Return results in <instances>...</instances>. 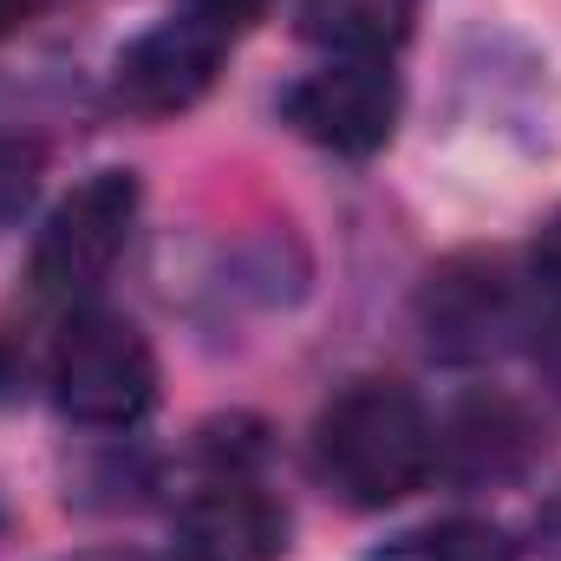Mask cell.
<instances>
[{
	"label": "cell",
	"mask_w": 561,
	"mask_h": 561,
	"mask_svg": "<svg viewBox=\"0 0 561 561\" xmlns=\"http://www.w3.org/2000/svg\"><path fill=\"white\" fill-rule=\"evenodd\" d=\"M320 477L353 510H392L437 477V424L399 379H353L313 424Z\"/></svg>",
	"instance_id": "1"
},
{
	"label": "cell",
	"mask_w": 561,
	"mask_h": 561,
	"mask_svg": "<svg viewBox=\"0 0 561 561\" xmlns=\"http://www.w3.org/2000/svg\"><path fill=\"white\" fill-rule=\"evenodd\" d=\"M53 405L85 431H125L157 405V353L138 320L112 307H72L53 366H46Z\"/></svg>",
	"instance_id": "2"
},
{
	"label": "cell",
	"mask_w": 561,
	"mask_h": 561,
	"mask_svg": "<svg viewBox=\"0 0 561 561\" xmlns=\"http://www.w3.org/2000/svg\"><path fill=\"white\" fill-rule=\"evenodd\" d=\"M138 176L131 170H92L39 229L33 242V287L46 300H66V307H85L131 242V222H138Z\"/></svg>",
	"instance_id": "3"
},
{
	"label": "cell",
	"mask_w": 561,
	"mask_h": 561,
	"mask_svg": "<svg viewBox=\"0 0 561 561\" xmlns=\"http://www.w3.org/2000/svg\"><path fill=\"white\" fill-rule=\"evenodd\" d=\"M399 79L379 59H327L320 72L287 85L280 118L333 157H373L399 131Z\"/></svg>",
	"instance_id": "4"
},
{
	"label": "cell",
	"mask_w": 561,
	"mask_h": 561,
	"mask_svg": "<svg viewBox=\"0 0 561 561\" xmlns=\"http://www.w3.org/2000/svg\"><path fill=\"white\" fill-rule=\"evenodd\" d=\"M419 320L437 359H490L523 327V287L503 255H457L424 280Z\"/></svg>",
	"instance_id": "5"
},
{
	"label": "cell",
	"mask_w": 561,
	"mask_h": 561,
	"mask_svg": "<svg viewBox=\"0 0 561 561\" xmlns=\"http://www.w3.org/2000/svg\"><path fill=\"white\" fill-rule=\"evenodd\" d=\"M222 53H229L222 33H209V26L190 20V13H170V20H157L150 33H138V39L118 53L112 92H118V105L138 112V118H176V112H190V105L216 85Z\"/></svg>",
	"instance_id": "6"
},
{
	"label": "cell",
	"mask_w": 561,
	"mask_h": 561,
	"mask_svg": "<svg viewBox=\"0 0 561 561\" xmlns=\"http://www.w3.org/2000/svg\"><path fill=\"white\" fill-rule=\"evenodd\" d=\"M183 561H280L287 510L249 477H216L176 510Z\"/></svg>",
	"instance_id": "7"
},
{
	"label": "cell",
	"mask_w": 561,
	"mask_h": 561,
	"mask_svg": "<svg viewBox=\"0 0 561 561\" xmlns=\"http://www.w3.org/2000/svg\"><path fill=\"white\" fill-rule=\"evenodd\" d=\"M529 457H536V424L503 392H477L450 412V424H437V470H450L457 483H503Z\"/></svg>",
	"instance_id": "8"
},
{
	"label": "cell",
	"mask_w": 561,
	"mask_h": 561,
	"mask_svg": "<svg viewBox=\"0 0 561 561\" xmlns=\"http://www.w3.org/2000/svg\"><path fill=\"white\" fill-rule=\"evenodd\" d=\"M294 33L327 59H392L412 39V0H300Z\"/></svg>",
	"instance_id": "9"
},
{
	"label": "cell",
	"mask_w": 561,
	"mask_h": 561,
	"mask_svg": "<svg viewBox=\"0 0 561 561\" xmlns=\"http://www.w3.org/2000/svg\"><path fill=\"white\" fill-rule=\"evenodd\" d=\"M366 561H516V542L496 529V523H477V516H457V523H431L412 529L386 549H373Z\"/></svg>",
	"instance_id": "10"
},
{
	"label": "cell",
	"mask_w": 561,
	"mask_h": 561,
	"mask_svg": "<svg viewBox=\"0 0 561 561\" xmlns=\"http://www.w3.org/2000/svg\"><path fill=\"white\" fill-rule=\"evenodd\" d=\"M39 176H46V157H39V144L0 138V229H7V222H20V216L33 209V196H39Z\"/></svg>",
	"instance_id": "11"
},
{
	"label": "cell",
	"mask_w": 561,
	"mask_h": 561,
	"mask_svg": "<svg viewBox=\"0 0 561 561\" xmlns=\"http://www.w3.org/2000/svg\"><path fill=\"white\" fill-rule=\"evenodd\" d=\"M268 7L275 0H183V13L190 20H203L209 33H222V39H236V33H249V26H262L268 20Z\"/></svg>",
	"instance_id": "12"
},
{
	"label": "cell",
	"mask_w": 561,
	"mask_h": 561,
	"mask_svg": "<svg viewBox=\"0 0 561 561\" xmlns=\"http://www.w3.org/2000/svg\"><path fill=\"white\" fill-rule=\"evenodd\" d=\"M529 280H536V294L561 307V209L542 222V236H536V249H529Z\"/></svg>",
	"instance_id": "13"
},
{
	"label": "cell",
	"mask_w": 561,
	"mask_h": 561,
	"mask_svg": "<svg viewBox=\"0 0 561 561\" xmlns=\"http://www.w3.org/2000/svg\"><path fill=\"white\" fill-rule=\"evenodd\" d=\"M536 353H542V366H549V379H556V392H561V307H549V327H542Z\"/></svg>",
	"instance_id": "14"
},
{
	"label": "cell",
	"mask_w": 561,
	"mask_h": 561,
	"mask_svg": "<svg viewBox=\"0 0 561 561\" xmlns=\"http://www.w3.org/2000/svg\"><path fill=\"white\" fill-rule=\"evenodd\" d=\"M39 7H46V0H0V39H7V33H20V26H33V20H39Z\"/></svg>",
	"instance_id": "15"
}]
</instances>
